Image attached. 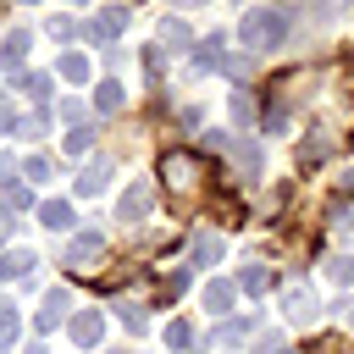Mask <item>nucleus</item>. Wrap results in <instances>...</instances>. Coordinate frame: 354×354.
Returning a JSON list of instances; mask_svg holds the SVG:
<instances>
[{"label": "nucleus", "instance_id": "nucleus-13", "mask_svg": "<svg viewBox=\"0 0 354 354\" xmlns=\"http://www.w3.org/2000/svg\"><path fill=\"white\" fill-rule=\"evenodd\" d=\"M94 105L111 116V111H122V83H100V94H94Z\"/></svg>", "mask_w": 354, "mask_h": 354}, {"label": "nucleus", "instance_id": "nucleus-2", "mask_svg": "<svg viewBox=\"0 0 354 354\" xmlns=\"http://www.w3.org/2000/svg\"><path fill=\"white\" fill-rule=\"evenodd\" d=\"M282 310H288L293 321H310V315H315V293H310L304 282H288V293H282Z\"/></svg>", "mask_w": 354, "mask_h": 354}, {"label": "nucleus", "instance_id": "nucleus-11", "mask_svg": "<svg viewBox=\"0 0 354 354\" xmlns=\"http://www.w3.org/2000/svg\"><path fill=\"white\" fill-rule=\"evenodd\" d=\"M28 266H33V254H28V249H17V254H6V260H0V277H6V282H22V277H33Z\"/></svg>", "mask_w": 354, "mask_h": 354}, {"label": "nucleus", "instance_id": "nucleus-8", "mask_svg": "<svg viewBox=\"0 0 354 354\" xmlns=\"http://www.w3.org/2000/svg\"><path fill=\"white\" fill-rule=\"evenodd\" d=\"M160 44H166V50H188V44H194V33H188V22H177V17H166V22H160Z\"/></svg>", "mask_w": 354, "mask_h": 354}, {"label": "nucleus", "instance_id": "nucleus-6", "mask_svg": "<svg viewBox=\"0 0 354 354\" xmlns=\"http://www.w3.org/2000/svg\"><path fill=\"white\" fill-rule=\"evenodd\" d=\"M111 183V160H94V166H83V177H77V194L88 199V194H100Z\"/></svg>", "mask_w": 354, "mask_h": 354}, {"label": "nucleus", "instance_id": "nucleus-12", "mask_svg": "<svg viewBox=\"0 0 354 354\" xmlns=\"http://www.w3.org/2000/svg\"><path fill=\"white\" fill-rule=\"evenodd\" d=\"M39 221H44V227H50V232H66V227H72V210H66V205H61V199H50V205H44V210H39Z\"/></svg>", "mask_w": 354, "mask_h": 354}, {"label": "nucleus", "instance_id": "nucleus-19", "mask_svg": "<svg viewBox=\"0 0 354 354\" xmlns=\"http://www.w3.org/2000/svg\"><path fill=\"white\" fill-rule=\"evenodd\" d=\"M44 133H50V111H44V116H28V122H22V138H44Z\"/></svg>", "mask_w": 354, "mask_h": 354}, {"label": "nucleus", "instance_id": "nucleus-1", "mask_svg": "<svg viewBox=\"0 0 354 354\" xmlns=\"http://www.w3.org/2000/svg\"><path fill=\"white\" fill-rule=\"evenodd\" d=\"M238 33H243V44H249L254 55H266V50L288 44V11H266V6H254V11H243Z\"/></svg>", "mask_w": 354, "mask_h": 354}, {"label": "nucleus", "instance_id": "nucleus-14", "mask_svg": "<svg viewBox=\"0 0 354 354\" xmlns=\"http://www.w3.org/2000/svg\"><path fill=\"white\" fill-rule=\"evenodd\" d=\"M11 343H17V310L0 299V348H11Z\"/></svg>", "mask_w": 354, "mask_h": 354}, {"label": "nucleus", "instance_id": "nucleus-26", "mask_svg": "<svg viewBox=\"0 0 354 354\" xmlns=\"http://www.w3.org/2000/svg\"><path fill=\"white\" fill-rule=\"evenodd\" d=\"M254 354H282V337H277V332H271V337H260V343H254Z\"/></svg>", "mask_w": 354, "mask_h": 354}, {"label": "nucleus", "instance_id": "nucleus-23", "mask_svg": "<svg viewBox=\"0 0 354 354\" xmlns=\"http://www.w3.org/2000/svg\"><path fill=\"white\" fill-rule=\"evenodd\" d=\"M61 72H66V77H88V61H83V55H66Z\"/></svg>", "mask_w": 354, "mask_h": 354}, {"label": "nucleus", "instance_id": "nucleus-28", "mask_svg": "<svg viewBox=\"0 0 354 354\" xmlns=\"http://www.w3.org/2000/svg\"><path fill=\"white\" fill-rule=\"evenodd\" d=\"M343 194H354V166H348V171H343Z\"/></svg>", "mask_w": 354, "mask_h": 354}, {"label": "nucleus", "instance_id": "nucleus-22", "mask_svg": "<svg viewBox=\"0 0 354 354\" xmlns=\"http://www.w3.org/2000/svg\"><path fill=\"white\" fill-rule=\"evenodd\" d=\"M332 282H354V260H348V254L332 260Z\"/></svg>", "mask_w": 354, "mask_h": 354}, {"label": "nucleus", "instance_id": "nucleus-27", "mask_svg": "<svg viewBox=\"0 0 354 354\" xmlns=\"http://www.w3.org/2000/svg\"><path fill=\"white\" fill-rule=\"evenodd\" d=\"M11 232H17V221H11V210H6V205H0V243H6V238H11Z\"/></svg>", "mask_w": 354, "mask_h": 354}, {"label": "nucleus", "instance_id": "nucleus-10", "mask_svg": "<svg viewBox=\"0 0 354 354\" xmlns=\"http://www.w3.org/2000/svg\"><path fill=\"white\" fill-rule=\"evenodd\" d=\"M205 304L216 315H232V282H205Z\"/></svg>", "mask_w": 354, "mask_h": 354}, {"label": "nucleus", "instance_id": "nucleus-25", "mask_svg": "<svg viewBox=\"0 0 354 354\" xmlns=\"http://www.w3.org/2000/svg\"><path fill=\"white\" fill-rule=\"evenodd\" d=\"M0 127H6V133L17 127V105H11V100H0Z\"/></svg>", "mask_w": 354, "mask_h": 354}, {"label": "nucleus", "instance_id": "nucleus-9", "mask_svg": "<svg viewBox=\"0 0 354 354\" xmlns=\"http://www.w3.org/2000/svg\"><path fill=\"white\" fill-rule=\"evenodd\" d=\"M216 260H221V238L216 232H199L194 238V266H216Z\"/></svg>", "mask_w": 354, "mask_h": 354}, {"label": "nucleus", "instance_id": "nucleus-4", "mask_svg": "<svg viewBox=\"0 0 354 354\" xmlns=\"http://www.w3.org/2000/svg\"><path fill=\"white\" fill-rule=\"evenodd\" d=\"M144 210H149V188H144V183H133V188L122 194V205H116V216H122V221H138Z\"/></svg>", "mask_w": 354, "mask_h": 354}, {"label": "nucleus", "instance_id": "nucleus-15", "mask_svg": "<svg viewBox=\"0 0 354 354\" xmlns=\"http://www.w3.org/2000/svg\"><path fill=\"white\" fill-rule=\"evenodd\" d=\"M22 55H28V33H11V39H6V55H0V66H17Z\"/></svg>", "mask_w": 354, "mask_h": 354}, {"label": "nucleus", "instance_id": "nucleus-17", "mask_svg": "<svg viewBox=\"0 0 354 354\" xmlns=\"http://www.w3.org/2000/svg\"><path fill=\"white\" fill-rule=\"evenodd\" d=\"M166 343H171V348H188V343H194V326H188V321H171V326H166Z\"/></svg>", "mask_w": 354, "mask_h": 354}, {"label": "nucleus", "instance_id": "nucleus-21", "mask_svg": "<svg viewBox=\"0 0 354 354\" xmlns=\"http://www.w3.org/2000/svg\"><path fill=\"white\" fill-rule=\"evenodd\" d=\"M28 183H50V160H44V155L28 160Z\"/></svg>", "mask_w": 354, "mask_h": 354}, {"label": "nucleus", "instance_id": "nucleus-24", "mask_svg": "<svg viewBox=\"0 0 354 354\" xmlns=\"http://www.w3.org/2000/svg\"><path fill=\"white\" fill-rule=\"evenodd\" d=\"M232 116L249 122V116H254V100H249V94H232Z\"/></svg>", "mask_w": 354, "mask_h": 354}, {"label": "nucleus", "instance_id": "nucleus-20", "mask_svg": "<svg viewBox=\"0 0 354 354\" xmlns=\"http://www.w3.org/2000/svg\"><path fill=\"white\" fill-rule=\"evenodd\" d=\"M88 144H94V127H77V133H72V138H66V155H83V149H88Z\"/></svg>", "mask_w": 354, "mask_h": 354}, {"label": "nucleus", "instance_id": "nucleus-5", "mask_svg": "<svg viewBox=\"0 0 354 354\" xmlns=\"http://www.w3.org/2000/svg\"><path fill=\"white\" fill-rule=\"evenodd\" d=\"M61 315H66V293L55 288V293L44 299V310L33 315V326H39V332H55V326H61Z\"/></svg>", "mask_w": 354, "mask_h": 354}, {"label": "nucleus", "instance_id": "nucleus-18", "mask_svg": "<svg viewBox=\"0 0 354 354\" xmlns=\"http://www.w3.org/2000/svg\"><path fill=\"white\" fill-rule=\"evenodd\" d=\"M22 88H28L33 100H39V94H50V72H28V77H22Z\"/></svg>", "mask_w": 354, "mask_h": 354}, {"label": "nucleus", "instance_id": "nucleus-16", "mask_svg": "<svg viewBox=\"0 0 354 354\" xmlns=\"http://www.w3.org/2000/svg\"><path fill=\"white\" fill-rule=\"evenodd\" d=\"M266 282H271V277H266L260 266H249V271L238 277V288H243V293H266Z\"/></svg>", "mask_w": 354, "mask_h": 354}, {"label": "nucleus", "instance_id": "nucleus-3", "mask_svg": "<svg viewBox=\"0 0 354 354\" xmlns=\"http://www.w3.org/2000/svg\"><path fill=\"white\" fill-rule=\"evenodd\" d=\"M66 326H72V343H83V348H94V343H100V332H105V321H100L94 310H83V315H72Z\"/></svg>", "mask_w": 354, "mask_h": 354}, {"label": "nucleus", "instance_id": "nucleus-7", "mask_svg": "<svg viewBox=\"0 0 354 354\" xmlns=\"http://www.w3.org/2000/svg\"><path fill=\"white\" fill-rule=\"evenodd\" d=\"M100 254V232H77L72 243H66V266H83V260H94Z\"/></svg>", "mask_w": 354, "mask_h": 354}]
</instances>
